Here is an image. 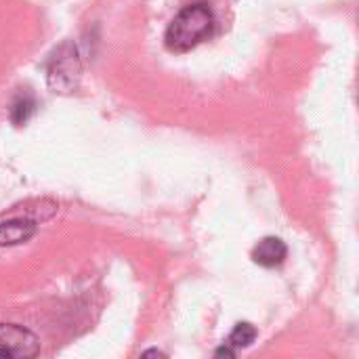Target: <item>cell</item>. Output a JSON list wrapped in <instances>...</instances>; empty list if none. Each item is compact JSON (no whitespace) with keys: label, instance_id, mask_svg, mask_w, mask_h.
<instances>
[{"label":"cell","instance_id":"1","mask_svg":"<svg viewBox=\"0 0 359 359\" xmlns=\"http://www.w3.org/2000/svg\"><path fill=\"white\" fill-rule=\"evenodd\" d=\"M215 29V13L206 2H191L183 6L168 23L164 44L172 53H187L204 42Z\"/></svg>","mask_w":359,"mask_h":359},{"label":"cell","instance_id":"2","mask_svg":"<svg viewBox=\"0 0 359 359\" xmlns=\"http://www.w3.org/2000/svg\"><path fill=\"white\" fill-rule=\"evenodd\" d=\"M80 76H82V59L78 46L74 42L59 44L48 59V67H46L48 86L55 93L67 95L74 88H78Z\"/></svg>","mask_w":359,"mask_h":359},{"label":"cell","instance_id":"3","mask_svg":"<svg viewBox=\"0 0 359 359\" xmlns=\"http://www.w3.org/2000/svg\"><path fill=\"white\" fill-rule=\"evenodd\" d=\"M40 353L34 332L17 324H0V359H27Z\"/></svg>","mask_w":359,"mask_h":359},{"label":"cell","instance_id":"4","mask_svg":"<svg viewBox=\"0 0 359 359\" xmlns=\"http://www.w3.org/2000/svg\"><path fill=\"white\" fill-rule=\"evenodd\" d=\"M38 231V223L27 217H11L6 221H0V246H19L32 240Z\"/></svg>","mask_w":359,"mask_h":359},{"label":"cell","instance_id":"5","mask_svg":"<svg viewBox=\"0 0 359 359\" xmlns=\"http://www.w3.org/2000/svg\"><path fill=\"white\" fill-rule=\"evenodd\" d=\"M252 261L259 265V267H265V269H273V267H280L286 257H288V248L284 244V240L276 238V236H267L263 240H259V244L252 248Z\"/></svg>","mask_w":359,"mask_h":359},{"label":"cell","instance_id":"6","mask_svg":"<svg viewBox=\"0 0 359 359\" xmlns=\"http://www.w3.org/2000/svg\"><path fill=\"white\" fill-rule=\"evenodd\" d=\"M36 111V101L29 93H19L15 97V101L11 103V109H8V116H11V122L15 126H23Z\"/></svg>","mask_w":359,"mask_h":359},{"label":"cell","instance_id":"7","mask_svg":"<svg viewBox=\"0 0 359 359\" xmlns=\"http://www.w3.org/2000/svg\"><path fill=\"white\" fill-rule=\"evenodd\" d=\"M257 328L248 322H240L236 324V328L231 330L229 339L225 341L227 347H231L233 351H240V349H248L255 341H257Z\"/></svg>","mask_w":359,"mask_h":359},{"label":"cell","instance_id":"8","mask_svg":"<svg viewBox=\"0 0 359 359\" xmlns=\"http://www.w3.org/2000/svg\"><path fill=\"white\" fill-rule=\"evenodd\" d=\"M236 353H238V351H233L231 347L223 345L221 349H217V351H215V358H236Z\"/></svg>","mask_w":359,"mask_h":359},{"label":"cell","instance_id":"9","mask_svg":"<svg viewBox=\"0 0 359 359\" xmlns=\"http://www.w3.org/2000/svg\"><path fill=\"white\" fill-rule=\"evenodd\" d=\"M149 355H160V358H166L162 351H158V349H149V351H143V358H149Z\"/></svg>","mask_w":359,"mask_h":359}]
</instances>
